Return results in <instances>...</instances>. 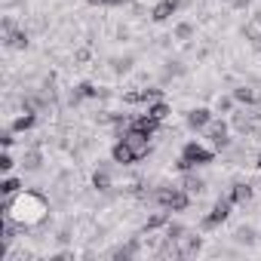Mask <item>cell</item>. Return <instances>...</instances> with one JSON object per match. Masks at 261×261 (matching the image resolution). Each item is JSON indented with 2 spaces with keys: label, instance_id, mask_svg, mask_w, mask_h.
I'll list each match as a JSON object with an SVG mask.
<instances>
[{
  "label": "cell",
  "instance_id": "1",
  "mask_svg": "<svg viewBox=\"0 0 261 261\" xmlns=\"http://www.w3.org/2000/svg\"><path fill=\"white\" fill-rule=\"evenodd\" d=\"M0 212L13 215L22 227H37L49 218V200L40 191H19L16 197H7L0 203Z\"/></svg>",
  "mask_w": 261,
  "mask_h": 261
},
{
  "label": "cell",
  "instance_id": "2",
  "mask_svg": "<svg viewBox=\"0 0 261 261\" xmlns=\"http://www.w3.org/2000/svg\"><path fill=\"white\" fill-rule=\"evenodd\" d=\"M212 160H215V151L203 148L200 142H185V148H181V157H178L175 169H178V172H191V169H197V166H209Z\"/></svg>",
  "mask_w": 261,
  "mask_h": 261
},
{
  "label": "cell",
  "instance_id": "3",
  "mask_svg": "<svg viewBox=\"0 0 261 261\" xmlns=\"http://www.w3.org/2000/svg\"><path fill=\"white\" fill-rule=\"evenodd\" d=\"M151 200L160 206V209H169V212H185L191 206V194L185 188H175V185H163L151 194Z\"/></svg>",
  "mask_w": 261,
  "mask_h": 261
},
{
  "label": "cell",
  "instance_id": "4",
  "mask_svg": "<svg viewBox=\"0 0 261 261\" xmlns=\"http://www.w3.org/2000/svg\"><path fill=\"white\" fill-rule=\"evenodd\" d=\"M230 206H233V200H230V197H218V200H215V206L209 209V215H203L200 227H203V230H212V227L224 224V221H227V215H230Z\"/></svg>",
  "mask_w": 261,
  "mask_h": 261
},
{
  "label": "cell",
  "instance_id": "5",
  "mask_svg": "<svg viewBox=\"0 0 261 261\" xmlns=\"http://www.w3.org/2000/svg\"><path fill=\"white\" fill-rule=\"evenodd\" d=\"M120 142H126V145H129V151L136 154V160H145V157L151 154V136L139 133V129H133V126H129L126 133H123V139H120Z\"/></svg>",
  "mask_w": 261,
  "mask_h": 261
},
{
  "label": "cell",
  "instance_id": "6",
  "mask_svg": "<svg viewBox=\"0 0 261 261\" xmlns=\"http://www.w3.org/2000/svg\"><path fill=\"white\" fill-rule=\"evenodd\" d=\"M203 133H206V139L212 142V148H215V151H227V148H230V139H227L230 129H227V123H224V120H212V123L203 129Z\"/></svg>",
  "mask_w": 261,
  "mask_h": 261
},
{
  "label": "cell",
  "instance_id": "7",
  "mask_svg": "<svg viewBox=\"0 0 261 261\" xmlns=\"http://www.w3.org/2000/svg\"><path fill=\"white\" fill-rule=\"evenodd\" d=\"M185 4H188V0H160V4L151 10V19H154V22H166V19H172Z\"/></svg>",
  "mask_w": 261,
  "mask_h": 261
},
{
  "label": "cell",
  "instance_id": "8",
  "mask_svg": "<svg viewBox=\"0 0 261 261\" xmlns=\"http://www.w3.org/2000/svg\"><path fill=\"white\" fill-rule=\"evenodd\" d=\"M157 98H163L160 86H148V89H136V92H126L123 95L126 105H142V101H157Z\"/></svg>",
  "mask_w": 261,
  "mask_h": 261
},
{
  "label": "cell",
  "instance_id": "9",
  "mask_svg": "<svg viewBox=\"0 0 261 261\" xmlns=\"http://www.w3.org/2000/svg\"><path fill=\"white\" fill-rule=\"evenodd\" d=\"M209 123H212V111H209V108H194V111H188V129H194V133H203Z\"/></svg>",
  "mask_w": 261,
  "mask_h": 261
},
{
  "label": "cell",
  "instance_id": "10",
  "mask_svg": "<svg viewBox=\"0 0 261 261\" xmlns=\"http://www.w3.org/2000/svg\"><path fill=\"white\" fill-rule=\"evenodd\" d=\"M200 246H203V237H200V233H185V237L178 240V258H191V255H197Z\"/></svg>",
  "mask_w": 261,
  "mask_h": 261
},
{
  "label": "cell",
  "instance_id": "11",
  "mask_svg": "<svg viewBox=\"0 0 261 261\" xmlns=\"http://www.w3.org/2000/svg\"><path fill=\"white\" fill-rule=\"evenodd\" d=\"M129 126L139 129V133H145V136H154L157 129H160V120L151 117V114H142V117H133V120H129Z\"/></svg>",
  "mask_w": 261,
  "mask_h": 261
},
{
  "label": "cell",
  "instance_id": "12",
  "mask_svg": "<svg viewBox=\"0 0 261 261\" xmlns=\"http://www.w3.org/2000/svg\"><path fill=\"white\" fill-rule=\"evenodd\" d=\"M92 188L98 194H108L111 191V166L108 163H98V169L92 172Z\"/></svg>",
  "mask_w": 261,
  "mask_h": 261
},
{
  "label": "cell",
  "instance_id": "13",
  "mask_svg": "<svg viewBox=\"0 0 261 261\" xmlns=\"http://www.w3.org/2000/svg\"><path fill=\"white\" fill-rule=\"evenodd\" d=\"M111 160L114 163H120V166H129V163H136V154L133 151H129V145L126 142H114V148H111Z\"/></svg>",
  "mask_w": 261,
  "mask_h": 261
},
{
  "label": "cell",
  "instance_id": "14",
  "mask_svg": "<svg viewBox=\"0 0 261 261\" xmlns=\"http://www.w3.org/2000/svg\"><path fill=\"white\" fill-rule=\"evenodd\" d=\"M178 188H185L191 197H197V194H203V191H206V181L191 169V172H185V178H181V185H178Z\"/></svg>",
  "mask_w": 261,
  "mask_h": 261
},
{
  "label": "cell",
  "instance_id": "15",
  "mask_svg": "<svg viewBox=\"0 0 261 261\" xmlns=\"http://www.w3.org/2000/svg\"><path fill=\"white\" fill-rule=\"evenodd\" d=\"M4 43H7L10 49H28V31H22V28L7 31V34H4Z\"/></svg>",
  "mask_w": 261,
  "mask_h": 261
},
{
  "label": "cell",
  "instance_id": "16",
  "mask_svg": "<svg viewBox=\"0 0 261 261\" xmlns=\"http://www.w3.org/2000/svg\"><path fill=\"white\" fill-rule=\"evenodd\" d=\"M227 197H230L233 203H249V200H252V185H249V181H233Z\"/></svg>",
  "mask_w": 261,
  "mask_h": 261
},
{
  "label": "cell",
  "instance_id": "17",
  "mask_svg": "<svg viewBox=\"0 0 261 261\" xmlns=\"http://www.w3.org/2000/svg\"><path fill=\"white\" fill-rule=\"evenodd\" d=\"M139 237H133V240H129L126 246H117L114 252H111V258H117V261H126V258H133V255H139Z\"/></svg>",
  "mask_w": 261,
  "mask_h": 261
},
{
  "label": "cell",
  "instance_id": "18",
  "mask_svg": "<svg viewBox=\"0 0 261 261\" xmlns=\"http://www.w3.org/2000/svg\"><path fill=\"white\" fill-rule=\"evenodd\" d=\"M40 166H43V154H40L37 148L25 151V157H22V169H25V172H37Z\"/></svg>",
  "mask_w": 261,
  "mask_h": 261
},
{
  "label": "cell",
  "instance_id": "19",
  "mask_svg": "<svg viewBox=\"0 0 261 261\" xmlns=\"http://www.w3.org/2000/svg\"><path fill=\"white\" fill-rule=\"evenodd\" d=\"M34 126H37V111H25L22 117L13 120V129H16V133H28V129H34Z\"/></svg>",
  "mask_w": 261,
  "mask_h": 261
},
{
  "label": "cell",
  "instance_id": "20",
  "mask_svg": "<svg viewBox=\"0 0 261 261\" xmlns=\"http://www.w3.org/2000/svg\"><path fill=\"white\" fill-rule=\"evenodd\" d=\"M169 221H172V218H169V209H163V212H154V215L145 221V227H142V230H145V233H151V230H157V227H166Z\"/></svg>",
  "mask_w": 261,
  "mask_h": 261
},
{
  "label": "cell",
  "instance_id": "21",
  "mask_svg": "<svg viewBox=\"0 0 261 261\" xmlns=\"http://www.w3.org/2000/svg\"><path fill=\"white\" fill-rule=\"evenodd\" d=\"M233 240H237L240 246H255V240H258V233H255V227H249V224H243V227H237V230H233Z\"/></svg>",
  "mask_w": 261,
  "mask_h": 261
},
{
  "label": "cell",
  "instance_id": "22",
  "mask_svg": "<svg viewBox=\"0 0 261 261\" xmlns=\"http://www.w3.org/2000/svg\"><path fill=\"white\" fill-rule=\"evenodd\" d=\"M233 101H240V105H255V101H258V92H255L252 86H237V89H233Z\"/></svg>",
  "mask_w": 261,
  "mask_h": 261
},
{
  "label": "cell",
  "instance_id": "23",
  "mask_svg": "<svg viewBox=\"0 0 261 261\" xmlns=\"http://www.w3.org/2000/svg\"><path fill=\"white\" fill-rule=\"evenodd\" d=\"M148 114H151V117H157V120L163 123V120H166V117L172 114V108H169V105H166L163 98H157V101H151V105H148Z\"/></svg>",
  "mask_w": 261,
  "mask_h": 261
},
{
  "label": "cell",
  "instance_id": "24",
  "mask_svg": "<svg viewBox=\"0 0 261 261\" xmlns=\"http://www.w3.org/2000/svg\"><path fill=\"white\" fill-rule=\"evenodd\" d=\"M19 191H22V181L13 178V175H7L4 181H0V194H4V197H16Z\"/></svg>",
  "mask_w": 261,
  "mask_h": 261
},
{
  "label": "cell",
  "instance_id": "25",
  "mask_svg": "<svg viewBox=\"0 0 261 261\" xmlns=\"http://www.w3.org/2000/svg\"><path fill=\"white\" fill-rule=\"evenodd\" d=\"M185 233H188V230H185V224H178V221H169V224H166V240L178 243V240H181Z\"/></svg>",
  "mask_w": 261,
  "mask_h": 261
},
{
  "label": "cell",
  "instance_id": "26",
  "mask_svg": "<svg viewBox=\"0 0 261 261\" xmlns=\"http://www.w3.org/2000/svg\"><path fill=\"white\" fill-rule=\"evenodd\" d=\"M191 37H194V25H191V22L175 25V40H191Z\"/></svg>",
  "mask_w": 261,
  "mask_h": 261
},
{
  "label": "cell",
  "instance_id": "27",
  "mask_svg": "<svg viewBox=\"0 0 261 261\" xmlns=\"http://www.w3.org/2000/svg\"><path fill=\"white\" fill-rule=\"evenodd\" d=\"M233 108V95H218V101H215V111L218 114H227Z\"/></svg>",
  "mask_w": 261,
  "mask_h": 261
},
{
  "label": "cell",
  "instance_id": "28",
  "mask_svg": "<svg viewBox=\"0 0 261 261\" xmlns=\"http://www.w3.org/2000/svg\"><path fill=\"white\" fill-rule=\"evenodd\" d=\"M13 136H16V129H13V126L4 129V133H0V145H4V148H13V142H16Z\"/></svg>",
  "mask_w": 261,
  "mask_h": 261
},
{
  "label": "cell",
  "instance_id": "29",
  "mask_svg": "<svg viewBox=\"0 0 261 261\" xmlns=\"http://www.w3.org/2000/svg\"><path fill=\"white\" fill-rule=\"evenodd\" d=\"M114 68L123 74V71H129V68H133V56H123V59H114Z\"/></svg>",
  "mask_w": 261,
  "mask_h": 261
},
{
  "label": "cell",
  "instance_id": "30",
  "mask_svg": "<svg viewBox=\"0 0 261 261\" xmlns=\"http://www.w3.org/2000/svg\"><path fill=\"white\" fill-rule=\"evenodd\" d=\"M13 166H16L13 154H4V157H0V172H13Z\"/></svg>",
  "mask_w": 261,
  "mask_h": 261
},
{
  "label": "cell",
  "instance_id": "31",
  "mask_svg": "<svg viewBox=\"0 0 261 261\" xmlns=\"http://www.w3.org/2000/svg\"><path fill=\"white\" fill-rule=\"evenodd\" d=\"M89 4H92V7H120L123 0H89Z\"/></svg>",
  "mask_w": 261,
  "mask_h": 261
},
{
  "label": "cell",
  "instance_id": "32",
  "mask_svg": "<svg viewBox=\"0 0 261 261\" xmlns=\"http://www.w3.org/2000/svg\"><path fill=\"white\" fill-rule=\"evenodd\" d=\"M56 240H59V243H68V240H71V227H62V230L56 233Z\"/></svg>",
  "mask_w": 261,
  "mask_h": 261
},
{
  "label": "cell",
  "instance_id": "33",
  "mask_svg": "<svg viewBox=\"0 0 261 261\" xmlns=\"http://www.w3.org/2000/svg\"><path fill=\"white\" fill-rule=\"evenodd\" d=\"M249 4H252V0H233V7H237V10H246Z\"/></svg>",
  "mask_w": 261,
  "mask_h": 261
},
{
  "label": "cell",
  "instance_id": "34",
  "mask_svg": "<svg viewBox=\"0 0 261 261\" xmlns=\"http://www.w3.org/2000/svg\"><path fill=\"white\" fill-rule=\"evenodd\" d=\"M255 166H258V172H261V154H258V157H255Z\"/></svg>",
  "mask_w": 261,
  "mask_h": 261
}]
</instances>
